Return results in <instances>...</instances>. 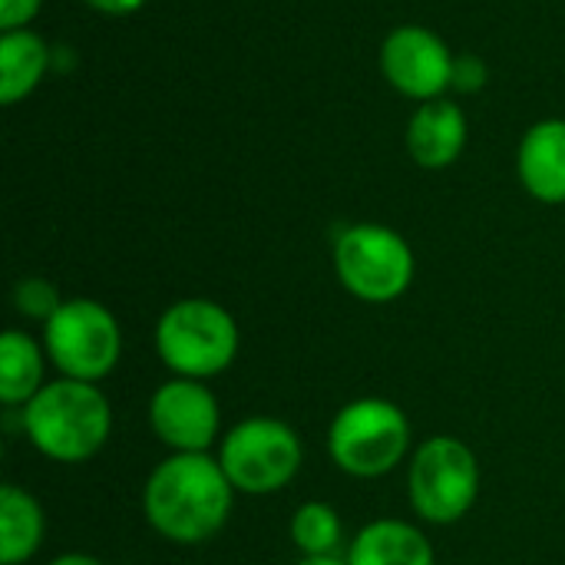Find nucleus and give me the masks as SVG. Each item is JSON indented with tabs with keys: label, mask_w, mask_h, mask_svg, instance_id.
<instances>
[{
	"label": "nucleus",
	"mask_w": 565,
	"mask_h": 565,
	"mask_svg": "<svg viewBox=\"0 0 565 565\" xmlns=\"http://www.w3.org/2000/svg\"><path fill=\"white\" fill-rule=\"evenodd\" d=\"M235 497L215 454H169L142 483V516L159 540L202 546L228 526Z\"/></svg>",
	"instance_id": "f257e3e1"
},
{
	"label": "nucleus",
	"mask_w": 565,
	"mask_h": 565,
	"mask_svg": "<svg viewBox=\"0 0 565 565\" xmlns=\"http://www.w3.org/2000/svg\"><path fill=\"white\" fill-rule=\"evenodd\" d=\"M20 430L26 444L50 463H89L113 437V404L99 384L53 377L20 407Z\"/></svg>",
	"instance_id": "f03ea898"
},
{
	"label": "nucleus",
	"mask_w": 565,
	"mask_h": 565,
	"mask_svg": "<svg viewBox=\"0 0 565 565\" xmlns=\"http://www.w3.org/2000/svg\"><path fill=\"white\" fill-rule=\"evenodd\" d=\"M152 348L172 377L212 381L238 361L242 328L212 298H179L159 315Z\"/></svg>",
	"instance_id": "7ed1b4c3"
},
{
	"label": "nucleus",
	"mask_w": 565,
	"mask_h": 565,
	"mask_svg": "<svg viewBox=\"0 0 565 565\" xmlns=\"http://www.w3.org/2000/svg\"><path fill=\"white\" fill-rule=\"evenodd\" d=\"M411 454V417L391 397H354L328 424V460L351 480L391 477Z\"/></svg>",
	"instance_id": "20e7f679"
},
{
	"label": "nucleus",
	"mask_w": 565,
	"mask_h": 565,
	"mask_svg": "<svg viewBox=\"0 0 565 565\" xmlns=\"http://www.w3.org/2000/svg\"><path fill=\"white\" fill-rule=\"evenodd\" d=\"M480 480L473 447L454 434H434L407 460V503L420 523L454 526L473 513Z\"/></svg>",
	"instance_id": "39448f33"
},
{
	"label": "nucleus",
	"mask_w": 565,
	"mask_h": 565,
	"mask_svg": "<svg viewBox=\"0 0 565 565\" xmlns=\"http://www.w3.org/2000/svg\"><path fill=\"white\" fill-rule=\"evenodd\" d=\"M215 457L238 497H275L305 467L301 434L278 417H245L232 424Z\"/></svg>",
	"instance_id": "423d86ee"
},
{
	"label": "nucleus",
	"mask_w": 565,
	"mask_h": 565,
	"mask_svg": "<svg viewBox=\"0 0 565 565\" xmlns=\"http://www.w3.org/2000/svg\"><path fill=\"white\" fill-rule=\"evenodd\" d=\"M341 288L364 305H391L404 298L417 275L411 242L381 222H358L341 228L331 248Z\"/></svg>",
	"instance_id": "0eeeda50"
},
{
	"label": "nucleus",
	"mask_w": 565,
	"mask_h": 565,
	"mask_svg": "<svg viewBox=\"0 0 565 565\" xmlns=\"http://www.w3.org/2000/svg\"><path fill=\"white\" fill-rule=\"evenodd\" d=\"M56 377L103 384L122 358V328L116 315L96 298H66L56 315L40 324Z\"/></svg>",
	"instance_id": "6e6552de"
},
{
	"label": "nucleus",
	"mask_w": 565,
	"mask_h": 565,
	"mask_svg": "<svg viewBox=\"0 0 565 565\" xmlns=\"http://www.w3.org/2000/svg\"><path fill=\"white\" fill-rule=\"evenodd\" d=\"M152 437L169 454H215L222 440V404L209 381L172 377L162 381L146 404Z\"/></svg>",
	"instance_id": "1a4fd4ad"
},
{
	"label": "nucleus",
	"mask_w": 565,
	"mask_h": 565,
	"mask_svg": "<svg viewBox=\"0 0 565 565\" xmlns=\"http://www.w3.org/2000/svg\"><path fill=\"white\" fill-rule=\"evenodd\" d=\"M454 53L450 46L427 26L407 23L387 33L381 46V73L384 79L404 93L407 99L430 103L450 89L454 79Z\"/></svg>",
	"instance_id": "9d476101"
},
{
	"label": "nucleus",
	"mask_w": 565,
	"mask_h": 565,
	"mask_svg": "<svg viewBox=\"0 0 565 565\" xmlns=\"http://www.w3.org/2000/svg\"><path fill=\"white\" fill-rule=\"evenodd\" d=\"M344 559L348 565H437V550L420 523L381 516L348 540Z\"/></svg>",
	"instance_id": "9b49d317"
},
{
	"label": "nucleus",
	"mask_w": 565,
	"mask_h": 565,
	"mask_svg": "<svg viewBox=\"0 0 565 565\" xmlns=\"http://www.w3.org/2000/svg\"><path fill=\"white\" fill-rule=\"evenodd\" d=\"M467 146V116L447 96L420 103L407 122V152L420 169H447Z\"/></svg>",
	"instance_id": "f8f14e48"
},
{
	"label": "nucleus",
	"mask_w": 565,
	"mask_h": 565,
	"mask_svg": "<svg viewBox=\"0 0 565 565\" xmlns=\"http://www.w3.org/2000/svg\"><path fill=\"white\" fill-rule=\"evenodd\" d=\"M516 172L523 189L543 205L565 202V119H543L526 129Z\"/></svg>",
	"instance_id": "ddd939ff"
},
{
	"label": "nucleus",
	"mask_w": 565,
	"mask_h": 565,
	"mask_svg": "<svg viewBox=\"0 0 565 565\" xmlns=\"http://www.w3.org/2000/svg\"><path fill=\"white\" fill-rule=\"evenodd\" d=\"M46 348L40 338L7 328L0 338V404L10 411L26 407L46 387Z\"/></svg>",
	"instance_id": "4468645a"
},
{
	"label": "nucleus",
	"mask_w": 565,
	"mask_h": 565,
	"mask_svg": "<svg viewBox=\"0 0 565 565\" xmlns=\"http://www.w3.org/2000/svg\"><path fill=\"white\" fill-rule=\"evenodd\" d=\"M46 540V513L43 503L17 483L0 487V563H30Z\"/></svg>",
	"instance_id": "2eb2a0df"
},
{
	"label": "nucleus",
	"mask_w": 565,
	"mask_h": 565,
	"mask_svg": "<svg viewBox=\"0 0 565 565\" xmlns=\"http://www.w3.org/2000/svg\"><path fill=\"white\" fill-rule=\"evenodd\" d=\"M50 46L33 30L0 33V103L17 106L26 99L50 70Z\"/></svg>",
	"instance_id": "dca6fc26"
},
{
	"label": "nucleus",
	"mask_w": 565,
	"mask_h": 565,
	"mask_svg": "<svg viewBox=\"0 0 565 565\" xmlns=\"http://www.w3.org/2000/svg\"><path fill=\"white\" fill-rule=\"evenodd\" d=\"M288 540L298 556H338L348 550L344 520L328 500H305L288 520Z\"/></svg>",
	"instance_id": "f3484780"
},
{
	"label": "nucleus",
	"mask_w": 565,
	"mask_h": 565,
	"mask_svg": "<svg viewBox=\"0 0 565 565\" xmlns=\"http://www.w3.org/2000/svg\"><path fill=\"white\" fill-rule=\"evenodd\" d=\"M63 301L66 298H60V288L43 275H26L13 285V308L20 318H30V321L46 324Z\"/></svg>",
	"instance_id": "a211bd4d"
},
{
	"label": "nucleus",
	"mask_w": 565,
	"mask_h": 565,
	"mask_svg": "<svg viewBox=\"0 0 565 565\" xmlns=\"http://www.w3.org/2000/svg\"><path fill=\"white\" fill-rule=\"evenodd\" d=\"M487 86V63L477 60V56H457L454 60V79H450V89L457 93H477Z\"/></svg>",
	"instance_id": "6ab92c4d"
},
{
	"label": "nucleus",
	"mask_w": 565,
	"mask_h": 565,
	"mask_svg": "<svg viewBox=\"0 0 565 565\" xmlns=\"http://www.w3.org/2000/svg\"><path fill=\"white\" fill-rule=\"evenodd\" d=\"M43 0H0V30H26Z\"/></svg>",
	"instance_id": "aec40b11"
},
{
	"label": "nucleus",
	"mask_w": 565,
	"mask_h": 565,
	"mask_svg": "<svg viewBox=\"0 0 565 565\" xmlns=\"http://www.w3.org/2000/svg\"><path fill=\"white\" fill-rule=\"evenodd\" d=\"M83 3L106 17H126V13H136L146 0H83Z\"/></svg>",
	"instance_id": "412c9836"
},
{
	"label": "nucleus",
	"mask_w": 565,
	"mask_h": 565,
	"mask_svg": "<svg viewBox=\"0 0 565 565\" xmlns=\"http://www.w3.org/2000/svg\"><path fill=\"white\" fill-rule=\"evenodd\" d=\"M46 565H106L99 556H89V553H60L56 559H50Z\"/></svg>",
	"instance_id": "4be33fe9"
},
{
	"label": "nucleus",
	"mask_w": 565,
	"mask_h": 565,
	"mask_svg": "<svg viewBox=\"0 0 565 565\" xmlns=\"http://www.w3.org/2000/svg\"><path fill=\"white\" fill-rule=\"evenodd\" d=\"M295 565H348V559H344V553H338V556H298Z\"/></svg>",
	"instance_id": "5701e85b"
}]
</instances>
